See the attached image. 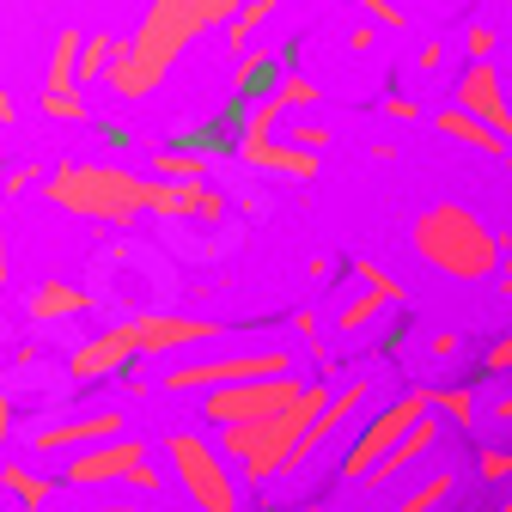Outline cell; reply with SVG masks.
Segmentation results:
<instances>
[{
    "label": "cell",
    "mask_w": 512,
    "mask_h": 512,
    "mask_svg": "<svg viewBox=\"0 0 512 512\" xmlns=\"http://www.w3.org/2000/svg\"><path fill=\"white\" fill-rule=\"evenodd\" d=\"M238 7H244V0H153L147 19H141V31L122 43V61L110 68L104 86L116 98H128V104L147 98V92H159L165 74L177 68V55L196 43L208 25H232Z\"/></svg>",
    "instance_id": "1"
},
{
    "label": "cell",
    "mask_w": 512,
    "mask_h": 512,
    "mask_svg": "<svg viewBox=\"0 0 512 512\" xmlns=\"http://www.w3.org/2000/svg\"><path fill=\"white\" fill-rule=\"evenodd\" d=\"M43 202L61 208V214H74V220L135 226L159 202V177H135L122 165H98V159H68V165H55L43 177Z\"/></svg>",
    "instance_id": "2"
},
{
    "label": "cell",
    "mask_w": 512,
    "mask_h": 512,
    "mask_svg": "<svg viewBox=\"0 0 512 512\" xmlns=\"http://www.w3.org/2000/svg\"><path fill=\"white\" fill-rule=\"evenodd\" d=\"M336 397V384L330 378H311V391L287 409V415H269V421H244V427H220V452L232 458V470L256 488V482H269L281 470H293V452H299V439L305 427L330 409Z\"/></svg>",
    "instance_id": "3"
},
{
    "label": "cell",
    "mask_w": 512,
    "mask_h": 512,
    "mask_svg": "<svg viewBox=\"0 0 512 512\" xmlns=\"http://www.w3.org/2000/svg\"><path fill=\"white\" fill-rule=\"evenodd\" d=\"M409 244H415L421 263L433 275H445V281H488L500 269V238L464 202H433V208H421L415 226H409Z\"/></svg>",
    "instance_id": "4"
},
{
    "label": "cell",
    "mask_w": 512,
    "mask_h": 512,
    "mask_svg": "<svg viewBox=\"0 0 512 512\" xmlns=\"http://www.w3.org/2000/svg\"><path fill=\"white\" fill-rule=\"evenodd\" d=\"M165 464L183 488V500L196 512H238V470L232 458L220 452V439H202V433H165Z\"/></svg>",
    "instance_id": "5"
},
{
    "label": "cell",
    "mask_w": 512,
    "mask_h": 512,
    "mask_svg": "<svg viewBox=\"0 0 512 512\" xmlns=\"http://www.w3.org/2000/svg\"><path fill=\"white\" fill-rule=\"evenodd\" d=\"M299 372V354H287V348H250V354H214V360H171L165 372H159V384L165 391H196V397H208V391H220V384H256V378H293Z\"/></svg>",
    "instance_id": "6"
},
{
    "label": "cell",
    "mask_w": 512,
    "mask_h": 512,
    "mask_svg": "<svg viewBox=\"0 0 512 512\" xmlns=\"http://www.w3.org/2000/svg\"><path fill=\"white\" fill-rule=\"evenodd\" d=\"M427 409H433V384H415V391H403V397H391V403H384V409H378V415L360 427V439H354L348 452H342V464H336V470H342V482H360V476H372L384 458H391V445H397V439H403V433H409V427L427 415Z\"/></svg>",
    "instance_id": "7"
},
{
    "label": "cell",
    "mask_w": 512,
    "mask_h": 512,
    "mask_svg": "<svg viewBox=\"0 0 512 512\" xmlns=\"http://www.w3.org/2000/svg\"><path fill=\"white\" fill-rule=\"evenodd\" d=\"M311 384L293 372V378H256V384H220V391L202 397V421L208 427H244V421H269V415H287Z\"/></svg>",
    "instance_id": "8"
},
{
    "label": "cell",
    "mask_w": 512,
    "mask_h": 512,
    "mask_svg": "<svg viewBox=\"0 0 512 512\" xmlns=\"http://www.w3.org/2000/svg\"><path fill=\"white\" fill-rule=\"evenodd\" d=\"M128 324H135L141 354H153V360H171V354H183V348H208V342H220V324H214V317L141 311V317H128Z\"/></svg>",
    "instance_id": "9"
},
{
    "label": "cell",
    "mask_w": 512,
    "mask_h": 512,
    "mask_svg": "<svg viewBox=\"0 0 512 512\" xmlns=\"http://www.w3.org/2000/svg\"><path fill=\"white\" fill-rule=\"evenodd\" d=\"M141 458H147V439H135V433L104 439V445H92V452H74L68 464H61V488H110Z\"/></svg>",
    "instance_id": "10"
},
{
    "label": "cell",
    "mask_w": 512,
    "mask_h": 512,
    "mask_svg": "<svg viewBox=\"0 0 512 512\" xmlns=\"http://www.w3.org/2000/svg\"><path fill=\"white\" fill-rule=\"evenodd\" d=\"M348 275L360 281V299H348V305L336 311V336H342V342H348V336H360V330H372V324H378V311L403 305V281H391V275L372 263V256H354Z\"/></svg>",
    "instance_id": "11"
},
{
    "label": "cell",
    "mask_w": 512,
    "mask_h": 512,
    "mask_svg": "<svg viewBox=\"0 0 512 512\" xmlns=\"http://www.w3.org/2000/svg\"><path fill=\"white\" fill-rule=\"evenodd\" d=\"M458 104L512 147V86H506V74L494 68V61H470V68L458 74Z\"/></svg>",
    "instance_id": "12"
},
{
    "label": "cell",
    "mask_w": 512,
    "mask_h": 512,
    "mask_svg": "<svg viewBox=\"0 0 512 512\" xmlns=\"http://www.w3.org/2000/svg\"><path fill=\"white\" fill-rule=\"evenodd\" d=\"M128 433V415H116V409H104V415H68V421H49V427H37L31 433V452L37 458H74V452H92V445H104V439H122Z\"/></svg>",
    "instance_id": "13"
},
{
    "label": "cell",
    "mask_w": 512,
    "mask_h": 512,
    "mask_svg": "<svg viewBox=\"0 0 512 512\" xmlns=\"http://www.w3.org/2000/svg\"><path fill=\"white\" fill-rule=\"evenodd\" d=\"M128 360H141V342H135V324H110L104 336H92V342H80L74 354H68V372L80 378V384H92V378H110V372H122Z\"/></svg>",
    "instance_id": "14"
},
{
    "label": "cell",
    "mask_w": 512,
    "mask_h": 512,
    "mask_svg": "<svg viewBox=\"0 0 512 512\" xmlns=\"http://www.w3.org/2000/svg\"><path fill=\"white\" fill-rule=\"evenodd\" d=\"M366 397H372V378H348V384H336V397H330V409L324 415H317L311 427H305V439H299V452H293V470L305 464V458H317V452H324V445L366 409Z\"/></svg>",
    "instance_id": "15"
},
{
    "label": "cell",
    "mask_w": 512,
    "mask_h": 512,
    "mask_svg": "<svg viewBox=\"0 0 512 512\" xmlns=\"http://www.w3.org/2000/svg\"><path fill=\"white\" fill-rule=\"evenodd\" d=\"M439 421H445V415H433V409H427V415H421L397 445H391V458H384L366 482H372V488H391V482H397V476H409L421 458H433V445H439Z\"/></svg>",
    "instance_id": "16"
},
{
    "label": "cell",
    "mask_w": 512,
    "mask_h": 512,
    "mask_svg": "<svg viewBox=\"0 0 512 512\" xmlns=\"http://www.w3.org/2000/svg\"><path fill=\"white\" fill-rule=\"evenodd\" d=\"M238 159L250 171H275V177H293V183H311L324 171V159L305 153V147H281V141H238Z\"/></svg>",
    "instance_id": "17"
},
{
    "label": "cell",
    "mask_w": 512,
    "mask_h": 512,
    "mask_svg": "<svg viewBox=\"0 0 512 512\" xmlns=\"http://www.w3.org/2000/svg\"><path fill=\"white\" fill-rule=\"evenodd\" d=\"M281 55H269V49H244L238 55V68H232V98L238 104H256V98H269L275 86H281Z\"/></svg>",
    "instance_id": "18"
},
{
    "label": "cell",
    "mask_w": 512,
    "mask_h": 512,
    "mask_svg": "<svg viewBox=\"0 0 512 512\" xmlns=\"http://www.w3.org/2000/svg\"><path fill=\"white\" fill-rule=\"evenodd\" d=\"M433 128H439V135H452V141H464V147H476V153H488V159L506 153V141L494 135L488 122H476L464 104H439V110H433Z\"/></svg>",
    "instance_id": "19"
},
{
    "label": "cell",
    "mask_w": 512,
    "mask_h": 512,
    "mask_svg": "<svg viewBox=\"0 0 512 512\" xmlns=\"http://www.w3.org/2000/svg\"><path fill=\"white\" fill-rule=\"evenodd\" d=\"M92 293L86 287H68V281H43L37 293H31V317L37 324H61V317H92Z\"/></svg>",
    "instance_id": "20"
},
{
    "label": "cell",
    "mask_w": 512,
    "mask_h": 512,
    "mask_svg": "<svg viewBox=\"0 0 512 512\" xmlns=\"http://www.w3.org/2000/svg\"><path fill=\"white\" fill-rule=\"evenodd\" d=\"M0 494H13L19 512H49L55 476H43V470H31V464H0Z\"/></svg>",
    "instance_id": "21"
},
{
    "label": "cell",
    "mask_w": 512,
    "mask_h": 512,
    "mask_svg": "<svg viewBox=\"0 0 512 512\" xmlns=\"http://www.w3.org/2000/svg\"><path fill=\"white\" fill-rule=\"evenodd\" d=\"M80 49H86V37H80V31H61V37H55L49 74H43V92H74V86H80Z\"/></svg>",
    "instance_id": "22"
},
{
    "label": "cell",
    "mask_w": 512,
    "mask_h": 512,
    "mask_svg": "<svg viewBox=\"0 0 512 512\" xmlns=\"http://www.w3.org/2000/svg\"><path fill=\"white\" fill-rule=\"evenodd\" d=\"M433 415H445L452 427H476L482 421V391L476 384H433Z\"/></svg>",
    "instance_id": "23"
},
{
    "label": "cell",
    "mask_w": 512,
    "mask_h": 512,
    "mask_svg": "<svg viewBox=\"0 0 512 512\" xmlns=\"http://www.w3.org/2000/svg\"><path fill=\"white\" fill-rule=\"evenodd\" d=\"M153 177L159 183H208V153H196V147H159L153 153Z\"/></svg>",
    "instance_id": "24"
},
{
    "label": "cell",
    "mask_w": 512,
    "mask_h": 512,
    "mask_svg": "<svg viewBox=\"0 0 512 512\" xmlns=\"http://www.w3.org/2000/svg\"><path fill=\"white\" fill-rule=\"evenodd\" d=\"M275 13H281V0H244V7H238V19L226 25V49H232V55H244V49H250V37L263 31Z\"/></svg>",
    "instance_id": "25"
},
{
    "label": "cell",
    "mask_w": 512,
    "mask_h": 512,
    "mask_svg": "<svg viewBox=\"0 0 512 512\" xmlns=\"http://www.w3.org/2000/svg\"><path fill=\"white\" fill-rule=\"evenodd\" d=\"M281 116H287V104H281L275 92H269V98H256V104H250V116L238 122V141H275Z\"/></svg>",
    "instance_id": "26"
},
{
    "label": "cell",
    "mask_w": 512,
    "mask_h": 512,
    "mask_svg": "<svg viewBox=\"0 0 512 512\" xmlns=\"http://www.w3.org/2000/svg\"><path fill=\"white\" fill-rule=\"evenodd\" d=\"M452 488H458V482H452V470H433L421 488H409V494L397 500V512H433V506L452 500Z\"/></svg>",
    "instance_id": "27"
},
{
    "label": "cell",
    "mask_w": 512,
    "mask_h": 512,
    "mask_svg": "<svg viewBox=\"0 0 512 512\" xmlns=\"http://www.w3.org/2000/svg\"><path fill=\"white\" fill-rule=\"evenodd\" d=\"M116 61H122V43H110V37H86V49H80V86H86V80H110Z\"/></svg>",
    "instance_id": "28"
},
{
    "label": "cell",
    "mask_w": 512,
    "mask_h": 512,
    "mask_svg": "<svg viewBox=\"0 0 512 512\" xmlns=\"http://www.w3.org/2000/svg\"><path fill=\"white\" fill-rule=\"evenodd\" d=\"M37 110H43L49 122H86V98H80V86H74V92H43Z\"/></svg>",
    "instance_id": "29"
},
{
    "label": "cell",
    "mask_w": 512,
    "mask_h": 512,
    "mask_svg": "<svg viewBox=\"0 0 512 512\" xmlns=\"http://www.w3.org/2000/svg\"><path fill=\"white\" fill-rule=\"evenodd\" d=\"M476 476H482L488 488L512 482V445H482V452H476Z\"/></svg>",
    "instance_id": "30"
},
{
    "label": "cell",
    "mask_w": 512,
    "mask_h": 512,
    "mask_svg": "<svg viewBox=\"0 0 512 512\" xmlns=\"http://www.w3.org/2000/svg\"><path fill=\"white\" fill-rule=\"evenodd\" d=\"M275 98L287 104V116H299V110H311V104H317V80H305V74H281Z\"/></svg>",
    "instance_id": "31"
},
{
    "label": "cell",
    "mask_w": 512,
    "mask_h": 512,
    "mask_svg": "<svg viewBox=\"0 0 512 512\" xmlns=\"http://www.w3.org/2000/svg\"><path fill=\"white\" fill-rule=\"evenodd\" d=\"M122 482H128V494H135V500H159V494H165V470H159V464H147V458L128 470Z\"/></svg>",
    "instance_id": "32"
},
{
    "label": "cell",
    "mask_w": 512,
    "mask_h": 512,
    "mask_svg": "<svg viewBox=\"0 0 512 512\" xmlns=\"http://www.w3.org/2000/svg\"><path fill=\"white\" fill-rule=\"evenodd\" d=\"M330 141H336V128H330V122H311V116H299V122H293V147H305V153H324Z\"/></svg>",
    "instance_id": "33"
},
{
    "label": "cell",
    "mask_w": 512,
    "mask_h": 512,
    "mask_svg": "<svg viewBox=\"0 0 512 512\" xmlns=\"http://www.w3.org/2000/svg\"><path fill=\"white\" fill-rule=\"evenodd\" d=\"M354 7H360L378 31H403V25H409V13L397 7V0H354Z\"/></svg>",
    "instance_id": "34"
},
{
    "label": "cell",
    "mask_w": 512,
    "mask_h": 512,
    "mask_svg": "<svg viewBox=\"0 0 512 512\" xmlns=\"http://www.w3.org/2000/svg\"><path fill=\"white\" fill-rule=\"evenodd\" d=\"M464 49H470V61H494V55H500L494 25H470V31H464Z\"/></svg>",
    "instance_id": "35"
},
{
    "label": "cell",
    "mask_w": 512,
    "mask_h": 512,
    "mask_svg": "<svg viewBox=\"0 0 512 512\" xmlns=\"http://www.w3.org/2000/svg\"><path fill=\"white\" fill-rule=\"evenodd\" d=\"M500 372H512V336H500V342L482 354V372H476V378L488 384V378H500Z\"/></svg>",
    "instance_id": "36"
},
{
    "label": "cell",
    "mask_w": 512,
    "mask_h": 512,
    "mask_svg": "<svg viewBox=\"0 0 512 512\" xmlns=\"http://www.w3.org/2000/svg\"><path fill=\"white\" fill-rule=\"evenodd\" d=\"M31 189H43V165H19V171L7 177V189H0V196L13 202V196H31Z\"/></svg>",
    "instance_id": "37"
},
{
    "label": "cell",
    "mask_w": 512,
    "mask_h": 512,
    "mask_svg": "<svg viewBox=\"0 0 512 512\" xmlns=\"http://www.w3.org/2000/svg\"><path fill=\"white\" fill-rule=\"evenodd\" d=\"M68 512H147V506H141L135 494H128V500H104V494H98V500H80V506H68Z\"/></svg>",
    "instance_id": "38"
},
{
    "label": "cell",
    "mask_w": 512,
    "mask_h": 512,
    "mask_svg": "<svg viewBox=\"0 0 512 512\" xmlns=\"http://www.w3.org/2000/svg\"><path fill=\"white\" fill-rule=\"evenodd\" d=\"M384 122H421V104H415V98H397V92H391V98H384Z\"/></svg>",
    "instance_id": "39"
},
{
    "label": "cell",
    "mask_w": 512,
    "mask_h": 512,
    "mask_svg": "<svg viewBox=\"0 0 512 512\" xmlns=\"http://www.w3.org/2000/svg\"><path fill=\"white\" fill-rule=\"evenodd\" d=\"M372 43H378V25H372V19L348 25V49H354V55H372Z\"/></svg>",
    "instance_id": "40"
},
{
    "label": "cell",
    "mask_w": 512,
    "mask_h": 512,
    "mask_svg": "<svg viewBox=\"0 0 512 512\" xmlns=\"http://www.w3.org/2000/svg\"><path fill=\"white\" fill-rule=\"evenodd\" d=\"M427 348H433V360H452V354H458V336H452V330H439Z\"/></svg>",
    "instance_id": "41"
},
{
    "label": "cell",
    "mask_w": 512,
    "mask_h": 512,
    "mask_svg": "<svg viewBox=\"0 0 512 512\" xmlns=\"http://www.w3.org/2000/svg\"><path fill=\"white\" fill-rule=\"evenodd\" d=\"M7 439H13V403H7V391H0V452H7Z\"/></svg>",
    "instance_id": "42"
},
{
    "label": "cell",
    "mask_w": 512,
    "mask_h": 512,
    "mask_svg": "<svg viewBox=\"0 0 512 512\" xmlns=\"http://www.w3.org/2000/svg\"><path fill=\"white\" fill-rule=\"evenodd\" d=\"M0 281H7V196H0Z\"/></svg>",
    "instance_id": "43"
},
{
    "label": "cell",
    "mask_w": 512,
    "mask_h": 512,
    "mask_svg": "<svg viewBox=\"0 0 512 512\" xmlns=\"http://www.w3.org/2000/svg\"><path fill=\"white\" fill-rule=\"evenodd\" d=\"M415 61H421V68L433 74V68H439V61H445V49H439V43H421V55H415Z\"/></svg>",
    "instance_id": "44"
},
{
    "label": "cell",
    "mask_w": 512,
    "mask_h": 512,
    "mask_svg": "<svg viewBox=\"0 0 512 512\" xmlns=\"http://www.w3.org/2000/svg\"><path fill=\"white\" fill-rule=\"evenodd\" d=\"M293 330H299L305 342H317V317H311V311H299V317H293Z\"/></svg>",
    "instance_id": "45"
},
{
    "label": "cell",
    "mask_w": 512,
    "mask_h": 512,
    "mask_svg": "<svg viewBox=\"0 0 512 512\" xmlns=\"http://www.w3.org/2000/svg\"><path fill=\"white\" fill-rule=\"evenodd\" d=\"M488 415H494V421H512V391H500V397H494V409H488Z\"/></svg>",
    "instance_id": "46"
},
{
    "label": "cell",
    "mask_w": 512,
    "mask_h": 512,
    "mask_svg": "<svg viewBox=\"0 0 512 512\" xmlns=\"http://www.w3.org/2000/svg\"><path fill=\"white\" fill-rule=\"evenodd\" d=\"M0 122H19V104H13V92H0Z\"/></svg>",
    "instance_id": "47"
},
{
    "label": "cell",
    "mask_w": 512,
    "mask_h": 512,
    "mask_svg": "<svg viewBox=\"0 0 512 512\" xmlns=\"http://www.w3.org/2000/svg\"><path fill=\"white\" fill-rule=\"evenodd\" d=\"M494 512H512V494H506V500H500V506H494Z\"/></svg>",
    "instance_id": "48"
},
{
    "label": "cell",
    "mask_w": 512,
    "mask_h": 512,
    "mask_svg": "<svg viewBox=\"0 0 512 512\" xmlns=\"http://www.w3.org/2000/svg\"><path fill=\"white\" fill-rule=\"evenodd\" d=\"M293 512H324V506H293Z\"/></svg>",
    "instance_id": "49"
},
{
    "label": "cell",
    "mask_w": 512,
    "mask_h": 512,
    "mask_svg": "<svg viewBox=\"0 0 512 512\" xmlns=\"http://www.w3.org/2000/svg\"><path fill=\"white\" fill-rule=\"evenodd\" d=\"M506 49H512V43H506Z\"/></svg>",
    "instance_id": "50"
}]
</instances>
